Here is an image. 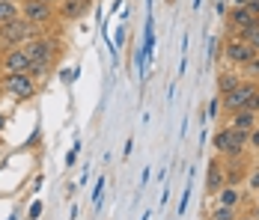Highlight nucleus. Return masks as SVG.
<instances>
[{
  "instance_id": "f257e3e1",
  "label": "nucleus",
  "mask_w": 259,
  "mask_h": 220,
  "mask_svg": "<svg viewBox=\"0 0 259 220\" xmlns=\"http://www.w3.org/2000/svg\"><path fill=\"white\" fill-rule=\"evenodd\" d=\"M36 36H42V27L30 24L24 15H18V18H12V21H6V24H0V42L6 45V48H15V45H24L30 39H36Z\"/></svg>"
},
{
  "instance_id": "f03ea898",
  "label": "nucleus",
  "mask_w": 259,
  "mask_h": 220,
  "mask_svg": "<svg viewBox=\"0 0 259 220\" xmlns=\"http://www.w3.org/2000/svg\"><path fill=\"white\" fill-rule=\"evenodd\" d=\"M24 51L30 63H57L63 57V42L54 36H36V39L24 42Z\"/></svg>"
},
{
  "instance_id": "7ed1b4c3",
  "label": "nucleus",
  "mask_w": 259,
  "mask_h": 220,
  "mask_svg": "<svg viewBox=\"0 0 259 220\" xmlns=\"http://www.w3.org/2000/svg\"><path fill=\"white\" fill-rule=\"evenodd\" d=\"M0 83H3L6 96L18 98V101H30V98L36 96V80L27 72H6L0 77Z\"/></svg>"
},
{
  "instance_id": "20e7f679",
  "label": "nucleus",
  "mask_w": 259,
  "mask_h": 220,
  "mask_svg": "<svg viewBox=\"0 0 259 220\" xmlns=\"http://www.w3.org/2000/svg\"><path fill=\"white\" fill-rule=\"evenodd\" d=\"M244 146H247V134L235 131L230 125L214 134V152H221L224 158H238V155L244 152Z\"/></svg>"
},
{
  "instance_id": "39448f33",
  "label": "nucleus",
  "mask_w": 259,
  "mask_h": 220,
  "mask_svg": "<svg viewBox=\"0 0 259 220\" xmlns=\"http://www.w3.org/2000/svg\"><path fill=\"white\" fill-rule=\"evenodd\" d=\"M259 90V80H241L235 90H230L224 98V110L227 113H235V110H244L247 107V101H250V96Z\"/></svg>"
},
{
  "instance_id": "423d86ee",
  "label": "nucleus",
  "mask_w": 259,
  "mask_h": 220,
  "mask_svg": "<svg viewBox=\"0 0 259 220\" xmlns=\"http://www.w3.org/2000/svg\"><path fill=\"white\" fill-rule=\"evenodd\" d=\"M21 15L36 27H45V24H51L54 18H57L54 6L45 3V0H21Z\"/></svg>"
},
{
  "instance_id": "0eeeda50",
  "label": "nucleus",
  "mask_w": 259,
  "mask_h": 220,
  "mask_svg": "<svg viewBox=\"0 0 259 220\" xmlns=\"http://www.w3.org/2000/svg\"><path fill=\"white\" fill-rule=\"evenodd\" d=\"M224 57L233 63V66H244V63H250L253 57H256V48L250 45V42H241V39H230L227 45H224Z\"/></svg>"
},
{
  "instance_id": "6e6552de",
  "label": "nucleus",
  "mask_w": 259,
  "mask_h": 220,
  "mask_svg": "<svg viewBox=\"0 0 259 220\" xmlns=\"http://www.w3.org/2000/svg\"><path fill=\"white\" fill-rule=\"evenodd\" d=\"M0 69L3 72H27L30 69V57H27L24 45H15V48H6L0 54Z\"/></svg>"
},
{
  "instance_id": "1a4fd4ad",
  "label": "nucleus",
  "mask_w": 259,
  "mask_h": 220,
  "mask_svg": "<svg viewBox=\"0 0 259 220\" xmlns=\"http://www.w3.org/2000/svg\"><path fill=\"white\" fill-rule=\"evenodd\" d=\"M90 3H93V0H60V3H57V18H63V21H78V18H83V15L90 12Z\"/></svg>"
},
{
  "instance_id": "9d476101",
  "label": "nucleus",
  "mask_w": 259,
  "mask_h": 220,
  "mask_svg": "<svg viewBox=\"0 0 259 220\" xmlns=\"http://www.w3.org/2000/svg\"><path fill=\"white\" fill-rule=\"evenodd\" d=\"M253 21H259V18H253L250 12H247V6H230L227 9V27L230 30H244V27H250Z\"/></svg>"
},
{
  "instance_id": "9b49d317",
  "label": "nucleus",
  "mask_w": 259,
  "mask_h": 220,
  "mask_svg": "<svg viewBox=\"0 0 259 220\" xmlns=\"http://www.w3.org/2000/svg\"><path fill=\"white\" fill-rule=\"evenodd\" d=\"M230 128L241 131V134H250L256 128V113H250V110H235V113H230Z\"/></svg>"
},
{
  "instance_id": "f8f14e48",
  "label": "nucleus",
  "mask_w": 259,
  "mask_h": 220,
  "mask_svg": "<svg viewBox=\"0 0 259 220\" xmlns=\"http://www.w3.org/2000/svg\"><path fill=\"white\" fill-rule=\"evenodd\" d=\"M227 185V175H224V164L221 161H211L208 164V175H206V188L211 194H218L221 188Z\"/></svg>"
},
{
  "instance_id": "ddd939ff",
  "label": "nucleus",
  "mask_w": 259,
  "mask_h": 220,
  "mask_svg": "<svg viewBox=\"0 0 259 220\" xmlns=\"http://www.w3.org/2000/svg\"><path fill=\"white\" fill-rule=\"evenodd\" d=\"M241 83V72H227L218 77V96H227L230 90H235Z\"/></svg>"
},
{
  "instance_id": "4468645a",
  "label": "nucleus",
  "mask_w": 259,
  "mask_h": 220,
  "mask_svg": "<svg viewBox=\"0 0 259 220\" xmlns=\"http://www.w3.org/2000/svg\"><path fill=\"white\" fill-rule=\"evenodd\" d=\"M18 15H21V3L18 0H0V24L18 18Z\"/></svg>"
},
{
  "instance_id": "2eb2a0df",
  "label": "nucleus",
  "mask_w": 259,
  "mask_h": 220,
  "mask_svg": "<svg viewBox=\"0 0 259 220\" xmlns=\"http://www.w3.org/2000/svg\"><path fill=\"white\" fill-rule=\"evenodd\" d=\"M218 196H221V202H218V205H230V208H238V199H241V194L235 191V185H224V188L218 191Z\"/></svg>"
},
{
  "instance_id": "dca6fc26",
  "label": "nucleus",
  "mask_w": 259,
  "mask_h": 220,
  "mask_svg": "<svg viewBox=\"0 0 259 220\" xmlns=\"http://www.w3.org/2000/svg\"><path fill=\"white\" fill-rule=\"evenodd\" d=\"M54 66H57V63H30L27 74H30L33 80H42V77H48V74L54 72Z\"/></svg>"
},
{
  "instance_id": "f3484780",
  "label": "nucleus",
  "mask_w": 259,
  "mask_h": 220,
  "mask_svg": "<svg viewBox=\"0 0 259 220\" xmlns=\"http://www.w3.org/2000/svg\"><path fill=\"white\" fill-rule=\"evenodd\" d=\"M238 217V208H230V205H218L211 211V220H235Z\"/></svg>"
},
{
  "instance_id": "a211bd4d",
  "label": "nucleus",
  "mask_w": 259,
  "mask_h": 220,
  "mask_svg": "<svg viewBox=\"0 0 259 220\" xmlns=\"http://www.w3.org/2000/svg\"><path fill=\"white\" fill-rule=\"evenodd\" d=\"M241 69H244V74H247V80H259V54L250 60V63H244Z\"/></svg>"
},
{
  "instance_id": "6ab92c4d",
  "label": "nucleus",
  "mask_w": 259,
  "mask_h": 220,
  "mask_svg": "<svg viewBox=\"0 0 259 220\" xmlns=\"http://www.w3.org/2000/svg\"><path fill=\"white\" fill-rule=\"evenodd\" d=\"M244 110H250V113H259V90L250 96V101H247V107Z\"/></svg>"
},
{
  "instance_id": "aec40b11",
  "label": "nucleus",
  "mask_w": 259,
  "mask_h": 220,
  "mask_svg": "<svg viewBox=\"0 0 259 220\" xmlns=\"http://www.w3.org/2000/svg\"><path fill=\"white\" fill-rule=\"evenodd\" d=\"M244 6H247V12H250L253 18H259V0H247Z\"/></svg>"
},
{
  "instance_id": "412c9836",
  "label": "nucleus",
  "mask_w": 259,
  "mask_h": 220,
  "mask_svg": "<svg viewBox=\"0 0 259 220\" xmlns=\"http://www.w3.org/2000/svg\"><path fill=\"white\" fill-rule=\"evenodd\" d=\"M247 143H250L253 149H259V128H253V131L247 134Z\"/></svg>"
},
{
  "instance_id": "4be33fe9",
  "label": "nucleus",
  "mask_w": 259,
  "mask_h": 220,
  "mask_svg": "<svg viewBox=\"0 0 259 220\" xmlns=\"http://www.w3.org/2000/svg\"><path fill=\"white\" fill-rule=\"evenodd\" d=\"M250 191H256L259 194V167L253 170V175H250Z\"/></svg>"
},
{
  "instance_id": "5701e85b",
  "label": "nucleus",
  "mask_w": 259,
  "mask_h": 220,
  "mask_svg": "<svg viewBox=\"0 0 259 220\" xmlns=\"http://www.w3.org/2000/svg\"><path fill=\"white\" fill-rule=\"evenodd\" d=\"M230 3H233V6H244V3H247V0H230Z\"/></svg>"
},
{
  "instance_id": "b1692460",
  "label": "nucleus",
  "mask_w": 259,
  "mask_h": 220,
  "mask_svg": "<svg viewBox=\"0 0 259 220\" xmlns=\"http://www.w3.org/2000/svg\"><path fill=\"white\" fill-rule=\"evenodd\" d=\"M235 220H253V217L250 214H241V217H235Z\"/></svg>"
},
{
  "instance_id": "393cba45",
  "label": "nucleus",
  "mask_w": 259,
  "mask_h": 220,
  "mask_svg": "<svg viewBox=\"0 0 259 220\" xmlns=\"http://www.w3.org/2000/svg\"><path fill=\"white\" fill-rule=\"evenodd\" d=\"M45 3H51V6H57V3H60V0H45Z\"/></svg>"
},
{
  "instance_id": "a878e982",
  "label": "nucleus",
  "mask_w": 259,
  "mask_h": 220,
  "mask_svg": "<svg viewBox=\"0 0 259 220\" xmlns=\"http://www.w3.org/2000/svg\"><path fill=\"white\" fill-rule=\"evenodd\" d=\"M0 128H3V113H0Z\"/></svg>"
},
{
  "instance_id": "bb28decb",
  "label": "nucleus",
  "mask_w": 259,
  "mask_h": 220,
  "mask_svg": "<svg viewBox=\"0 0 259 220\" xmlns=\"http://www.w3.org/2000/svg\"><path fill=\"white\" fill-rule=\"evenodd\" d=\"M0 96H3V83H0Z\"/></svg>"
}]
</instances>
